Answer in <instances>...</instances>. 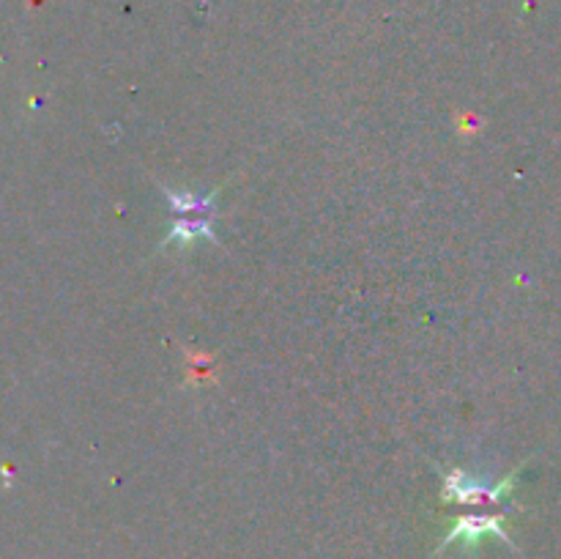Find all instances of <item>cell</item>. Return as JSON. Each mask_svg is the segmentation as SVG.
Wrapping results in <instances>:
<instances>
[{"label": "cell", "instance_id": "6da1fadb", "mask_svg": "<svg viewBox=\"0 0 561 559\" xmlns=\"http://www.w3.org/2000/svg\"><path fill=\"white\" fill-rule=\"evenodd\" d=\"M515 488V475L504 477V481L493 483H479L474 481L466 472L455 470L443 477V502H458V505H499L501 499H507Z\"/></svg>", "mask_w": 561, "mask_h": 559}, {"label": "cell", "instance_id": "7a4b0ae2", "mask_svg": "<svg viewBox=\"0 0 561 559\" xmlns=\"http://www.w3.org/2000/svg\"><path fill=\"white\" fill-rule=\"evenodd\" d=\"M490 535L501 537V540L510 543L512 546L510 535H507V530H504V515H488V513L461 515V519H455L452 530L447 532V537H443L441 546L436 548V557L438 554L447 551L449 546H455V543H461V546H466L468 551H472V548H477L479 543Z\"/></svg>", "mask_w": 561, "mask_h": 559}, {"label": "cell", "instance_id": "3957f363", "mask_svg": "<svg viewBox=\"0 0 561 559\" xmlns=\"http://www.w3.org/2000/svg\"><path fill=\"white\" fill-rule=\"evenodd\" d=\"M214 222L217 217H179V220L170 226L168 236H164L162 250L168 247H190V244L200 242H214Z\"/></svg>", "mask_w": 561, "mask_h": 559}, {"label": "cell", "instance_id": "277c9868", "mask_svg": "<svg viewBox=\"0 0 561 559\" xmlns=\"http://www.w3.org/2000/svg\"><path fill=\"white\" fill-rule=\"evenodd\" d=\"M222 190H214L208 195L181 193V190H164L170 209L179 217H217V198Z\"/></svg>", "mask_w": 561, "mask_h": 559}]
</instances>
